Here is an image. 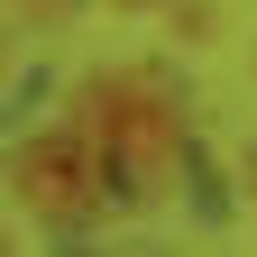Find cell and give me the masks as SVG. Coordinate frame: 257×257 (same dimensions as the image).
<instances>
[{"label": "cell", "instance_id": "cell-1", "mask_svg": "<svg viewBox=\"0 0 257 257\" xmlns=\"http://www.w3.org/2000/svg\"><path fill=\"white\" fill-rule=\"evenodd\" d=\"M74 128L119 166V184L138 202H166L175 193V175H184V110H175L166 74H147V64L83 74L74 83Z\"/></svg>", "mask_w": 257, "mask_h": 257}, {"label": "cell", "instance_id": "cell-2", "mask_svg": "<svg viewBox=\"0 0 257 257\" xmlns=\"http://www.w3.org/2000/svg\"><path fill=\"white\" fill-rule=\"evenodd\" d=\"M110 156L83 138V128H46V138H19L10 156V193H19V211H37L55 220V230H83V220H101L110 202Z\"/></svg>", "mask_w": 257, "mask_h": 257}, {"label": "cell", "instance_id": "cell-3", "mask_svg": "<svg viewBox=\"0 0 257 257\" xmlns=\"http://www.w3.org/2000/svg\"><path fill=\"white\" fill-rule=\"evenodd\" d=\"M10 19H37V28H55V19H74V0H10Z\"/></svg>", "mask_w": 257, "mask_h": 257}, {"label": "cell", "instance_id": "cell-4", "mask_svg": "<svg viewBox=\"0 0 257 257\" xmlns=\"http://www.w3.org/2000/svg\"><path fill=\"white\" fill-rule=\"evenodd\" d=\"M239 184H248V193H257V147H248V156H239Z\"/></svg>", "mask_w": 257, "mask_h": 257}, {"label": "cell", "instance_id": "cell-5", "mask_svg": "<svg viewBox=\"0 0 257 257\" xmlns=\"http://www.w3.org/2000/svg\"><path fill=\"white\" fill-rule=\"evenodd\" d=\"M138 10H147V0H138Z\"/></svg>", "mask_w": 257, "mask_h": 257}]
</instances>
